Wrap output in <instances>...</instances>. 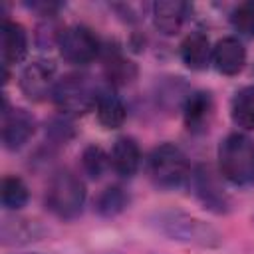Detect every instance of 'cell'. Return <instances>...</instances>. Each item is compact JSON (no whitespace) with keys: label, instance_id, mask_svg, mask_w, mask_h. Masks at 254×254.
I'll list each match as a JSON object with an SVG mask.
<instances>
[{"label":"cell","instance_id":"44dd1931","mask_svg":"<svg viewBox=\"0 0 254 254\" xmlns=\"http://www.w3.org/2000/svg\"><path fill=\"white\" fill-rule=\"evenodd\" d=\"M42 228L36 220L30 218H6L2 222V242L4 244H24L30 240H38Z\"/></svg>","mask_w":254,"mask_h":254},{"label":"cell","instance_id":"ac0fdd59","mask_svg":"<svg viewBox=\"0 0 254 254\" xmlns=\"http://www.w3.org/2000/svg\"><path fill=\"white\" fill-rule=\"evenodd\" d=\"M189 83L179 75H167L155 83V101L163 111H181L187 97L190 95Z\"/></svg>","mask_w":254,"mask_h":254},{"label":"cell","instance_id":"7402d4cb","mask_svg":"<svg viewBox=\"0 0 254 254\" xmlns=\"http://www.w3.org/2000/svg\"><path fill=\"white\" fill-rule=\"evenodd\" d=\"M0 198H2V206L6 210H20L28 204V198H30L28 185L16 175H6L2 179Z\"/></svg>","mask_w":254,"mask_h":254},{"label":"cell","instance_id":"8fae6325","mask_svg":"<svg viewBox=\"0 0 254 254\" xmlns=\"http://www.w3.org/2000/svg\"><path fill=\"white\" fill-rule=\"evenodd\" d=\"M101 62H103V75L107 79V85L123 87L137 79L139 67L133 60H129L119 46H103L101 48Z\"/></svg>","mask_w":254,"mask_h":254},{"label":"cell","instance_id":"e0dca14e","mask_svg":"<svg viewBox=\"0 0 254 254\" xmlns=\"http://www.w3.org/2000/svg\"><path fill=\"white\" fill-rule=\"evenodd\" d=\"M97 121L105 129H119L127 119V105L111 85H103L95 103Z\"/></svg>","mask_w":254,"mask_h":254},{"label":"cell","instance_id":"2e32d148","mask_svg":"<svg viewBox=\"0 0 254 254\" xmlns=\"http://www.w3.org/2000/svg\"><path fill=\"white\" fill-rule=\"evenodd\" d=\"M179 56L189 69L200 71L212 62V44L204 32L194 30L183 38L179 46Z\"/></svg>","mask_w":254,"mask_h":254},{"label":"cell","instance_id":"8992f818","mask_svg":"<svg viewBox=\"0 0 254 254\" xmlns=\"http://www.w3.org/2000/svg\"><path fill=\"white\" fill-rule=\"evenodd\" d=\"M187 185L204 210L212 214H228L232 210V198L222 185V175L212 165L208 163L194 165Z\"/></svg>","mask_w":254,"mask_h":254},{"label":"cell","instance_id":"277c9868","mask_svg":"<svg viewBox=\"0 0 254 254\" xmlns=\"http://www.w3.org/2000/svg\"><path fill=\"white\" fill-rule=\"evenodd\" d=\"M101 87L103 85H99L89 73L69 71L58 79L52 93V101L62 115L79 117L95 109Z\"/></svg>","mask_w":254,"mask_h":254},{"label":"cell","instance_id":"5bb4252c","mask_svg":"<svg viewBox=\"0 0 254 254\" xmlns=\"http://www.w3.org/2000/svg\"><path fill=\"white\" fill-rule=\"evenodd\" d=\"M0 40H2V62L4 65H16L20 64L28 54V34L26 28L4 16L0 26Z\"/></svg>","mask_w":254,"mask_h":254},{"label":"cell","instance_id":"7a4b0ae2","mask_svg":"<svg viewBox=\"0 0 254 254\" xmlns=\"http://www.w3.org/2000/svg\"><path fill=\"white\" fill-rule=\"evenodd\" d=\"M46 208L60 220H73L81 214L85 204V185L71 169H58L52 173L44 192Z\"/></svg>","mask_w":254,"mask_h":254},{"label":"cell","instance_id":"7c38bea8","mask_svg":"<svg viewBox=\"0 0 254 254\" xmlns=\"http://www.w3.org/2000/svg\"><path fill=\"white\" fill-rule=\"evenodd\" d=\"M218 73L238 75L246 64V48L236 36H224L212 46V62Z\"/></svg>","mask_w":254,"mask_h":254},{"label":"cell","instance_id":"9a60e30c","mask_svg":"<svg viewBox=\"0 0 254 254\" xmlns=\"http://www.w3.org/2000/svg\"><path fill=\"white\" fill-rule=\"evenodd\" d=\"M109 161H111V169L115 171V175L123 179H131L141 167L139 143L129 135L117 137L109 151Z\"/></svg>","mask_w":254,"mask_h":254},{"label":"cell","instance_id":"30bf717a","mask_svg":"<svg viewBox=\"0 0 254 254\" xmlns=\"http://www.w3.org/2000/svg\"><path fill=\"white\" fill-rule=\"evenodd\" d=\"M214 95L206 89H192L190 95L187 97L181 113H183V123L189 133L192 135H202L210 129L212 119H214Z\"/></svg>","mask_w":254,"mask_h":254},{"label":"cell","instance_id":"484cf974","mask_svg":"<svg viewBox=\"0 0 254 254\" xmlns=\"http://www.w3.org/2000/svg\"><path fill=\"white\" fill-rule=\"evenodd\" d=\"M65 26H62L58 22V18H46L38 30H36V40H38V46L42 50H50V48H58L60 44V38H62V32H64Z\"/></svg>","mask_w":254,"mask_h":254},{"label":"cell","instance_id":"cb8c5ba5","mask_svg":"<svg viewBox=\"0 0 254 254\" xmlns=\"http://www.w3.org/2000/svg\"><path fill=\"white\" fill-rule=\"evenodd\" d=\"M73 137H75V129H73V123L69 121L67 115L52 117L46 123V139L50 145H54V147L67 145Z\"/></svg>","mask_w":254,"mask_h":254},{"label":"cell","instance_id":"ba28073f","mask_svg":"<svg viewBox=\"0 0 254 254\" xmlns=\"http://www.w3.org/2000/svg\"><path fill=\"white\" fill-rule=\"evenodd\" d=\"M58 79L60 77H58L56 64L48 58H38V60H32L30 64H26L22 67L20 77H18V85H20V91L26 99L38 103V101L52 97Z\"/></svg>","mask_w":254,"mask_h":254},{"label":"cell","instance_id":"ffe728a7","mask_svg":"<svg viewBox=\"0 0 254 254\" xmlns=\"http://www.w3.org/2000/svg\"><path fill=\"white\" fill-rule=\"evenodd\" d=\"M230 117L238 129L254 131V85H244L232 95Z\"/></svg>","mask_w":254,"mask_h":254},{"label":"cell","instance_id":"6da1fadb","mask_svg":"<svg viewBox=\"0 0 254 254\" xmlns=\"http://www.w3.org/2000/svg\"><path fill=\"white\" fill-rule=\"evenodd\" d=\"M147 224L161 236L196 248H218L222 244V234L202 218H196L185 210L159 208L147 216Z\"/></svg>","mask_w":254,"mask_h":254},{"label":"cell","instance_id":"9c48e42d","mask_svg":"<svg viewBox=\"0 0 254 254\" xmlns=\"http://www.w3.org/2000/svg\"><path fill=\"white\" fill-rule=\"evenodd\" d=\"M36 117L22 107L2 109V145L8 151H20L36 133Z\"/></svg>","mask_w":254,"mask_h":254},{"label":"cell","instance_id":"52a82bcc","mask_svg":"<svg viewBox=\"0 0 254 254\" xmlns=\"http://www.w3.org/2000/svg\"><path fill=\"white\" fill-rule=\"evenodd\" d=\"M101 40L99 36L83 24H73V26H65L58 44V50L62 54V58L73 65H87L91 64L95 58L101 56Z\"/></svg>","mask_w":254,"mask_h":254},{"label":"cell","instance_id":"4fadbf2b","mask_svg":"<svg viewBox=\"0 0 254 254\" xmlns=\"http://www.w3.org/2000/svg\"><path fill=\"white\" fill-rule=\"evenodd\" d=\"M189 12H190V6L189 2H183V0H157L151 6L153 24L165 36L177 34L183 28Z\"/></svg>","mask_w":254,"mask_h":254},{"label":"cell","instance_id":"5b68a950","mask_svg":"<svg viewBox=\"0 0 254 254\" xmlns=\"http://www.w3.org/2000/svg\"><path fill=\"white\" fill-rule=\"evenodd\" d=\"M190 163L187 153L175 143H159L147 157V177L157 189L173 190L189 183Z\"/></svg>","mask_w":254,"mask_h":254},{"label":"cell","instance_id":"603a6c76","mask_svg":"<svg viewBox=\"0 0 254 254\" xmlns=\"http://www.w3.org/2000/svg\"><path fill=\"white\" fill-rule=\"evenodd\" d=\"M79 163H81V171H83L89 179H93V181H95V179H101L103 173L111 167L109 153H107L103 147L95 145V143L83 147L81 157H79Z\"/></svg>","mask_w":254,"mask_h":254},{"label":"cell","instance_id":"d6986e66","mask_svg":"<svg viewBox=\"0 0 254 254\" xmlns=\"http://www.w3.org/2000/svg\"><path fill=\"white\" fill-rule=\"evenodd\" d=\"M129 202H131V196L121 185H109L95 196L93 206H95V212L99 216L115 218L129 206Z\"/></svg>","mask_w":254,"mask_h":254},{"label":"cell","instance_id":"3957f363","mask_svg":"<svg viewBox=\"0 0 254 254\" xmlns=\"http://www.w3.org/2000/svg\"><path fill=\"white\" fill-rule=\"evenodd\" d=\"M218 173L234 187L254 185V141L246 133L234 131L220 141Z\"/></svg>","mask_w":254,"mask_h":254},{"label":"cell","instance_id":"d4e9b609","mask_svg":"<svg viewBox=\"0 0 254 254\" xmlns=\"http://www.w3.org/2000/svg\"><path fill=\"white\" fill-rule=\"evenodd\" d=\"M230 24L240 36L254 38V2L248 0L234 6V10L230 12Z\"/></svg>","mask_w":254,"mask_h":254}]
</instances>
